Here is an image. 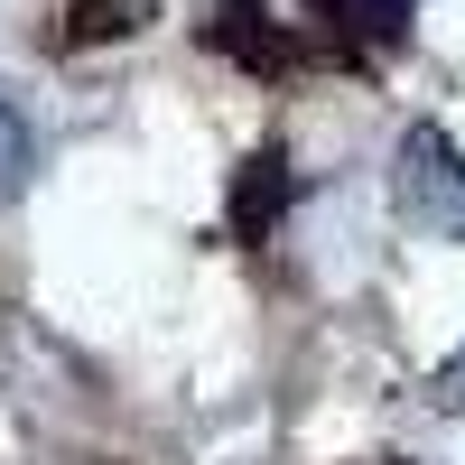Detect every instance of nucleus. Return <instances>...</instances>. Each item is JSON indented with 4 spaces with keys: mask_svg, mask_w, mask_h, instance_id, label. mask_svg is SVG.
Segmentation results:
<instances>
[{
    "mask_svg": "<svg viewBox=\"0 0 465 465\" xmlns=\"http://www.w3.org/2000/svg\"><path fill=\"white\" fill-rule=\"evenodd\" d=\"M307 19L326 28V47L344 65H372V56H391L410 19H419V0H307Z\"/></svg>",
    "mask_w": 465,
    "mask_h": 465,
    "instance_id": "nucleus-4",
    "label": "nucleus"
},
{
    "mask_svg": "<svg viewBox=\"0 0 465 465\" xmlns=\"http://www.w3.org/2000/svg\"><path fill=\"white\" fill-rule=\"evenodd\" d=\"M196 37H205L214 56H232L242 74H261V84H289V74L317 65V47H307L289 19H270V0H205Z\"/></svg>",
    "mask_w": 465,
    "mask_h": 465,
    "instance_id": "nucleus-2",
    "label": "nucleus"
},
{
    "mask_svg": "<svg viewBox=\"0 0 465 465\" xmlns=\"http://www.w3.org/2000/svg\"><path fill=\"white\" fill-rule=\"evenodd\" d=\"M381 465H410V456H381Z\"/></svg>",
    "mask_w": 465,
    "mask_h": 465,
    "instance_id": "nucleus-8",
    "label": "nucleus"
},
{
    "mask_svg": "<svg viewBox=\"0 0 465 465\" xmlns=\"http://www.w3.org/2000/svg\"><path fill=\"white\" fill-rule=\"evenodd\" d=\"M429 401H438V410H465V354H456V363L429 381Z\"/></svg>",
    "mask_w": 465,
    "mask_h": 465,
    "instance_id": "nucleus-7",
    "label": "nucleus"
},
{
    "mask_svg": "<svg viewBox=\"0 0 465 465\" xmlns=\"http://www.w3.org/2000/svg\"><path fill=\"white\" fill-rule=\"evenodd\" d=\"M159 19V0H65L56 10V47H122Z\"/></svg>",
    "mask_w": 465,
    "mask_h": 465,
    "instance_id": "nucleus-5",
    "label": "nucleus"
},
{
    "mask_svg": "<svg viewBox=\"0 0 465 465\" xmlns=\"http://www.w3.org/2000/svg\"><path fill=\"white\" fill-rule=\"evenodd\" d=\"M19 186H28V122H19V112H0V205H10Z\"/></svg>",
    "mask_w": 465,
    "mask_h": 465,
    "instance_id": "nucleus-6",
    "label": "nucleus"
},
{
    "mask_svg": "<svg viewBox=\"0 0 465 465\" xmlns=\"http://www.w3.org/2000/svg\"><path fill=\"white\" fill-rule=\"evenodd\" d=\"M391 205H401L410 232H429V242H465V149H456L447 122H410L401 131Z\"/></svg>",
    "mask_w": 465,
    "mask_h": 465,
    "instance_id": "nucleus-1",
    "label": "nucleus"
},
{
    "mask_svg": "<svg viewBox=\"0 0 465 465\" xmlns=\"http://www.w3.org/2000/svg\"><path fill=\"white\" fill-rule=\"evenodd\" d=\"M298 205V168L280 159V140H261L242 168H232V196H223V242L261 252L270 232H280V214Z\"/></svg>",
    "mask_w": 465,
    "mask_h": 465,
    "instance_id": "nucleus-3",
    "label": "nucleus"
}]
</instances>
